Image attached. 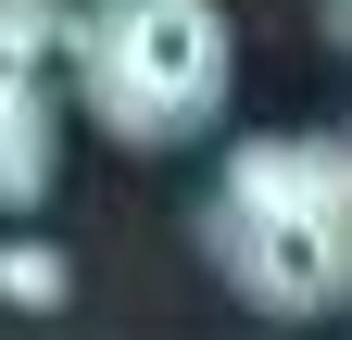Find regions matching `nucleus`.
Listing matches in <instances>:
<instances>
[{"label": "nucleus", "mask_w": 352, "mask_h": 340, "mask_svg": "<svg viewBox=\"0 0 352 340\" xmlns=\"http://www.w3.org/2000/svg\"><path fill=\"white\" fill-rule=\"evenodd\" d=\"M327 38H340V51H352V0H327Z\"/></svg>", "instance_id": "5"}, {"label": "nucleus", "mask_w": 352, "mask_h": 340, "mask_svg": "<svg viewBox=\"0 0 352 340\" xmlns=\"http://www.w3.org/2000/svg\"><path fill=\"white\" fill-rule=\"evenodd\" d=\"M63 89L101 114L113 151L214 139L239 101V25H227V0H76L63 13Z\"/></svg>", "instance_id": "2"}, {"label": "nucleus", "mask_w": 352, "mask_h": 340, "mask_svg": "<svg viewBox=\"0 0 352 340\" xmlns=\"http://www.w3.org/2000/svg\"><path fill=\"white\" fill-rule=\"evenodd\" d=\"M63 290H76V277H63V252H38V240H0V303H25V315H51Z\"/></svg>", "instance_id": "4"}, {"label": "nucleus", "mask_w": 352, "mask_h": 340, "mask_svg": "<svg viewBox=\"0 0 352 340\" xmlns=\"http://www.w3.org/2000/svg\"><path fill=\"white\" fill-rule=\"evenodd\" d=\"M201 265L277 328H327L352 315V126H277L239 139L201 189Z\"/></svg>", "instance_id": "1"}, {"label": "nucleus", "mask_w": 352, "mask_h": 340, "mask_svg": "<svg viewBox=\"0 0 352 340\" xmlns=\"http://www.w3.org/2000/svg\"><path fill=\"white\" fill-rule=\"evenodd\" d=\"M63 177V89H51V51H13L0 38V215L51 202Z\"/></svg>", "instance_id": "3"}]
</instances>
